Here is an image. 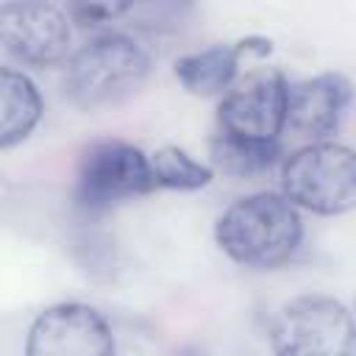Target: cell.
<instances>
[{
	"mask_svg": "<svg viewBox=\"0 0 356 356\" xmlns=\"http://www.w3.org/2000/svg\"><path fill=\"white\" fill-rule=\"evenodd\" d=\"M214 239L220 250L256 270H270L292 259L303 239V222L298 209L275 192H256L231 203L217 225Z\"/></svg>",
	"mask_w": 356,
	"mask_h": 356,
	"instance_id": "6da1fadb",
	"label": "cell"
},
{
	"mask_svg": "<svg viewBox=\"0 0 356 356\" xmlns=\"http://www.w3.org/2000/svg\"><path fill=\"white\" fill-rule=\"evenodd\" d=\"M150 72L147 53L125 33H103L86 42L67 64V95L81 108L114 106L131 97Z\"/></svg>",
	"mask_w": 356,
	"mask_h": 356,
	"instance_id": "7a4b0ae2",
	"label": "cell"
},
{
	"mask_svg": "<svg viewBox=\"0 0 356 356\" xmlns=\"http://www.w3.org/2000/svg\"><path fill=\"white\" fill-rule=\"evenodd\" d=\"M281 195L314 214H345L356 203V159L337 142H312L281 164Z\"/></svg>",
	"mask_w": 356,
	"mask_h": 356,
	"instance_id": "3957f363",
	"label": "cell"
},
{
	"mask_svg": "<svg viewBox=\"0 0 356 356\" xmlns=\"http://www.w3.org/2000/svg\"><path fill=\"white\" fill-rule=\"evenodd\" d=\"M270 342L281 356H353L356 328L342 300L300 295L275 314Z\"/></svg>",
	"mask_w": 356,
	"mask_h": 356,
	"instance_id": "277c9868",
	"label": "cell"
},
{
	"mask_svg": "<svg viewBox=\"0 0 356 356\" xmlns=\"http://www.w3.org/2000/svg\"><path fill=\"white\" fill-rule=\"evenodd\" d=\"M156 189L147 153L122 139L92 142L78 161L75 172V203L89 211H106L120 200L136 197Z\"/></svg>",
	"mask_w": 356,
	"mask_h": 356,
	"instance_id": "5b68a950",
	"label": "cell"
},
{
	"mask_svg": "<svg viewBox=\"0 0 356 356\" xmlns=\"http://www.w3.org/2000/svg\"><path fill=\"white\" fill-rule=\"evenodd\" d=\"M72 31L67 14L47 0H11L0 6V47L31 67L67 58Z\"/></svg>",
	"mask_w": 356,
	"mask_h": 356,
	"instance_id": "8992f818",
	"label": "cell"
},
{
	"mask_svg": "<svg viewBox=\"0 0 356 356\" xmlns=\"http://www.w3.org/2000/svg\"><path fill=\"white\" fill-rule=\"evenodd\" d=\"M28 356H108L114 337L100 312L86 303H56L44 309L25 342Z\"/></svg>",
	"mask_w": 356,
	"mask_h": 356,
	"instance_id": "52a82bcc",
	"label": "cell"
},
{
	"mask_svg": "<svg viewBox=\"0 0 356 356\" xmlns=\"http://www.w3.org/2000/svg\"><path fill=\"white\" fill-rule=\"evenodd\" d=\"M286 78L281 72H261L231 89L217 108V131L275 142L286 120Z\"/></svg>",
	"mask_w": 356,
	"mask_h": 356,
	"instance_id": "ba28073f",
	"label": "cell"
},
{
	"mask_svg": "<svg viewBox=\"0 0 356 356\" xmlns=\"http://www.w3.org/2000/svg\"><path fill=\"white\" fill-rule=\"evenodd\" d=\"M350 81L342 72H323L314 78H303L295 83H286V125L309 139H325L331 136L348 106H350Z\"/></svg>",
	"mask_w": 356,
	"mask_h": 356,
	"instance_id": "9c48e42d",
	"label": "cell"
},
{
	"mask_svg": "<svg viewBox=\"0 0 356 356\" xmlns=\"http://www.w3.org/2000/svg\"><path fill=\"white\" fill-rule=\"evenodd\" d=\"M44 111L36 83L19 72L0 67V147H14L31 136Z\"/></svg>",
	"mask_w": 356,
	"mask_h": 356,
	"instance_id": "30bf717a",
	"label": "cell"
},
{
	"mask_svg": "<svg viewBox=\"0 0 356 356\" xmlns=\"http://www.w3.org/2000/svg\"><path fill=\"white\" fill-rule=\"evenodd\" d=\"M242 53L236 44H211L206 50L181 56L175 61V78L189 95H220L236 78Z\"/></svg>",
	"mask_w": 356,
	"mask_h": 356,
	"instance_id": "8fae6325",
	"label": "cell"
},
{
	"mask_svg": "<svg viewBox=\"0 0 356 356\" xmlns=\"http://www.w3.org/2000/svg\"><path fill=\"white\" fill-rule=\"evenodd\" d=\"M211 159L217 170L236 178H259L270 172L281 159V145L264 139H245L225 131H217L211 139Z\"/></svg>",
	"mask_w": 356,
	"mask_h": 356,
	"instance_id": "7c38bea8",
	"label": "cell"
},
{
	"mask_svg": "<svg viewBox=\"0 0 356 356\" xmlns=\"http://www.w3.org/2000/svg\"><path fill=\"white\" fill-rule=\"evenodd\" d=\"M150 164V175H153V186L159 189H181V192H192L200 189L211 181V167L200 164L197 159H192L186 150L175 147V145H164L159 150H153L147 156Z\"/></svg>",
	"mask_w": 356,
	"mask_h": 356,
	"instance_id": "4fadbf2b",
	"label": "cell"
},
{
	"mask_svg": "<svg viewBox=\"0 0 356 356\" xmlns=\"http://www.w3.org/2000/svg\"><path fill=\"white\" fill-rule=\"evenodd\" d=\"M195 0H136L131 14L147 31H175L192 14Z\"/></svg>",
	"mask_w": 356,
	"mask_h": 356,
	"instance_id": "5bb4252c",
	"label": "cell"
},
{
	"mask_svg": "<svg viewBox=\"0 0 356 356\" xmlns=\"http://www.w3.org/2000/svg\"><path fill=\"white\" fill-rule=\"evenodd\" d=\"M136 0H70L72 17L83 25H103L111 19H120L134 8Z\"/></svg>",
	"mask_w": 356,
	"mask_h": 356,
	"instance_id": "9a60e30c",
	"label": "cell"
}]
</instances>
